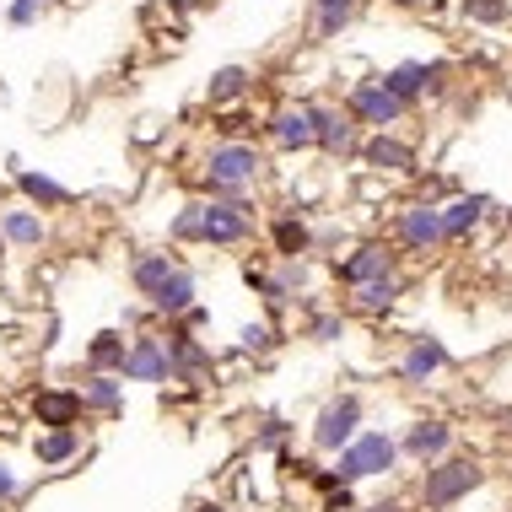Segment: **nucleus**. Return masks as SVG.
<instances>
[{"label": "nucleus", "instance_id": "obj_21", "mask_svg": "<svg viewBox=\"0 0 512 512\" xmlns=\"http://www.w3.org/2000/svg\"><path fill=\"white\" fill-rule=\"evenodd\" d=\"M265 238H270L275 259H313V221L302 211H281L265 227Z\"/></svg>", "mask_w": 512, "mask_h": 512}, {"label": "nucleus", "instance_id": "obj_1", "mask_svg": "<svg viewBox=\"0 0 512 512\" xmlns=\"http://www.w3.org/2000/svg\"><path fill=\"white\" fill-rule=\"evenodd\" d=\"M486 480H491L486 459H475V453L459 448L442 464H426L421 475H415V512H453L475 491H486Z\"/></svg>", "mask_w": 512, "mask_h": 512}, {"label": "nucleus", "instance_id": "obj_10", "mask_svg": "<svg viewBox=\"0 0 512 512\" xmlns=\"http://www.w3.org/2000/svg\"><path fill=\"white\" fill-rule=\"evenodd\" d=\"M448 453H459V426L448 415H415V421L399 426V459L426 469V464H442Z\"/></svg>", "mask_w": 512, "mask_h": 512}, {"label": "nucleus", "instance_id": "obj_39", "mask_svg": "<svg viewBox=\"0 0 512 512\" xmlns=\"http://www.w3.org/2000/svg\"><path fill=\"white\" fill-rule=\"evenodd\" d=\"M362 502H356V486H340V491H329V496H318V512H356Z\"/></svg>", "mask_w": 512, "mask_h": 512}, {"label": "nucleus", "instance_id": "obj_12", "mask_svg": "<svg viewBox=\"0 0 512 512\" xmlns=\"http://www.w3.org/2000/svg\"><path fill=\"white\" fill-rule=\"evenodd\" d=\"M124 383H151V389H168V383H173V356H168L162 329H141V335H130Z\"/></svg>", "mask_w": 512, "mask_h": 512}, {"label": "nucleus", "instance_id": "obj_5", "mask_svg": "<svg viewBox=\"0 0 512 512\" xmlns=\"http://www.w3.org/2000/svg\"><path fill=\"white\" fill-rule=\"evenodd\" d=\"M389 243L399 248V259H437L448 238H442V216L432 200H405L389 221Z\"/></svg>", "mask_w": 512, "mask_h": 512}, {"label": "nucleus", "instance_id": "obj_6", "mask_svg": "<svg viewBox=\"0 0 512 512\" xmlns=\"http://www.w3.org/2000/svg\"><path fill=\"white\" fill-rule=\"evenodd\" d=\"M259 238V200H205V248H221V254H232V248H248Z\"/></svg>", "mask_w": 512, "mask_h": 512}, {"label": "nucleus", "instance_id": "obj_23", "mask_svg": "<svg viewBox=\"0 0 512 512\" xmlns=\"http://www.w3.org/2000/svg\"><path fill=\"white\" fill-rule=\"evenodd\" d=\"M243 286L259 297V308H265V318H275V324H281V318L297 308V297L281 286V275H275V265H243Z\"/></svg>", "mask_w": 512, "mask_h": 512}, {"label": "nucleus", "instance_id": "obj_14", "mask_svg": "<svg viewBox=\"0 0 512 512\" xmlns=\"http://www.w3.org/2000/svg\"><path fill=\"white\" fill-rule=\"evenodd\" d=\"M265 141L286 157L297 151H318V130H313V103H281L275 114L265 119Z\"/></svg>", "mask_w": 512, "mask_h": 512}, {"label": "nucleus", "instance_id": "obj_17", "mask_svg": "<svg viewBox=\"0 0 512 512\" xmlns=\"http://www.w3.org/2000/svg\"><path fill=\"white\" fill-rule=\"evenodd\" d=\"M410 292V275L399 270V275H383V281H367V286H351L345 292V313H356V318H389L399 302H405Z\"/></svg>", "mask_w": 512, "mask_h": 512}, {"label": "nucleus", "instance_id": "obj_9", "mask_svg": "<svg viewBox=\"0 0 512 512\" xmlns=\"http://www.w3.org/2000/svg\"><path fill=\"white\" fill-rule=\"evenodd\" d=\"M453 367H459V362H453V351L437 335H410L405 345H399V356L389 362L399 389H432L442 372H453Z\"/></svg>", "mask_w": 512, "mask_h": 512}, {"label": "nucleus", "instance_id": "obj_8", "mask_svg": "<svg viewBox=\"0 0 512 512\" xmlns=\"http://www.w3.org/2000/svg\"><path fill=\"white\" fill-rule=\"evenodd\" d=\"M162 340H168V356H173V383L184 394H205L216 383V351L205 345L200 335H189L184 324H162Z\"/></svg>", "mask_w": 512, "mask_h": 512}, {"label": "nucleus", "instance_id": "obj_25", "mask_svg": "<svg viewBox=\"0 0 512 512\" xmlns=\"http://www.w3.org/2000/svg\"><path fill=\"white\" fill-rule=\"evenodd\" d=\"M76 394H81V405H87V415H124V378L119 372H81V383H76Z\"/></svg>", "mask_w": 512, "mask_h": 512}, {"label": "nucleus", "instance_id": "obj_34", "mask_svg": "<svg viewBox=\"0 0 512 512\" xmlns=\"http://www.w3.org/2000/svg\"><path fill=\"white\" fill-rule=\"evenodd\" d=\"M292 442H297V426L286 421V415H265V421L254 426V453H265V459H281Z\"/></svg>", "mask_w": 512, "mask_h": 512}, {"label": "nucleus", "instance_id": "obj_44", "mask_svg": "<svg viewBox=\"0 0 512 512\" xmlns=\"http://www.w3.org/2000/svg\"><path fill=\"white\" fill-rule=\"evenodd\" d=\"M195 512H232V507H221V502H200Z\"/></svg>", "mask_w": 512, "mask_h": 512}, {"label": "nucleus", "instance_id": "obj_37", "mask_svg": "<svg viewBox=\"0 0 512 512\" xmlns=\"http://www.w3.org/2000/svg\"><path fill=\"white\" fill-rule=\"evenodd\" d=\"M27 496V475L11 459H0V507H17Z\"/></svg>", "mask_w": 512, "mask_h": 512}, {"label": "nucleus", "instance_id": "obj_13", "mask_svg": "<svg viewBox=\"0 0 512 512\" xmlns=\"http://www.w3.org/2000/svg\"><path fill=\"white\" fill-rule=\"evenodd\" d=\"M345 108L356 114V124H362V130H394V124H405V114H410V108L399 103L378 76H372V81H356V87L345 92Z\"/></svg>", "mask_w": 512, "mask_h": 512}, {"label": "nucleus", "instance_id": "obj_2", "mask_svg": "<svg viewBox=\"0 0 512 512\" xmlns=\"http://www.w3.org/2000/svg\"><path fill=\"white\" fill-rule=\"evenodd\" d=\"M200 178H205V200H238L248 189H259L265 151L254 141H211L200 157Z\"/></svg>", "mask_w": 512, "mask_h": 512}, {"label": "nucleus", "instance_id": "obj_47", "mask_svg": "<svg viewBox=\"0 0 512 512\" xmlns=\"http://www.w3.org/2000/svg\"><path fill=\"white\" fill-rule=\"evenodd\" d=\"M173 6H195V0H173Z\"/></svg>", "mask_w": 512, "mask_h": 512}, {"label": "nucleus", "instance_id": "obj_43", "mask_svg": "<svg viewBox=\"0 0 512 512\" xmlns=\"http://www.w3.org/2000/svg\"><path fill=\"white\" fill-rule=\"evenodd\" d=\"M356 512H415V507L399 502V496H383V502H367V507H356Z\"/></svg>", "mask_w": 512, "mask_h": 512}, {"label": "nucleus", "instance_id": "obj_41", "mask_svg": "<svg viewBox=\"0 0 512 512\" xmlns=\"http://www.w3.org/2000/svg\"><path fill=\"white\" fill-rule=\"evenodd\" d=\"M173 324H184L189 335H205V329H211V308H205V302H195V308H189L184 318H173Z\"/></svg>", "mask_w": 512, "mask_h": 512}, {"label": "nucleus", "instance_id": "obj_42", "mask_svg": "<svg viewBox=\"0 0 512 512\" xmlns=\"http://www.w3.org/2000/svg\"><path fill=\"white\" fill-rule=\"evenodd\" d=\"M308 486H313L318 496H329V491H340V475H335V469H329V464H318L313 475H308Z\"/></svg>", "mask_w": 512, "mask_h": 512}, {"label": "nucleus", "instance_id": "obj_3", "mask_svg": "<svg viewBox=\"0 0 512 512\" xmlns=\"http://www.w3.org/2000/svg\"><path fill=\"white\" fill-rule=\"evenodd\" d=\"M362 426H367V399L356 389H340V394H329L324 405L313 410L308 448L318 453V459H335V453H345L356 437H362Z\"/></svg>", "mask_w": 512, "mask_h": 512}, {"label": "nucleus", "instance_id": "obj_33", "mask_svg": "<svg viewBox=\"0 0 512 512\" xmlns=\"http://www.w3.org/2000/svg\"><path fill=\"white\" fill-rule=\"evenodd\" d=\"M378 81H383V87H389L405 108H415V103L426 98V60H405V65H394V71H383Z\"/></svg>", "mask_w": 512, "mask_h": 512}, {"label": "nucleus", "instance_id": "obj_32", "mask_svg": "<svg viewBox=\"0 0 512 512\" xmlns=\"http://www.w3.org/2000/svg\"><path fill=\"white\" fill-rule=\"evenodd\" d=\"M302 335H308L313 345H340L345 335H351V313H345V308H308Z\"/></svg>", "mask_w": 512, "mask_h": 512}, {"label": "nucleus", "instance_id": "obj_11", "mask_svg": "<svg viewBox=\"0 0 512 512\" xmlns=\"http://www.w3.org/2000/svg\"><path fill=\"white\" fill-rule=\"evenodd\" d=\"M313 130H318V151L324 157H356L362 151V124H356V114L345 103H313Z\"/></svg>", "mask_w": 512, "mask_h": 512}, {"label": "nucleus", "instance_id": "obj_31", "mask_svg": "<svg viewBox=\"0 0 512 512\" xmlns=\"http://www.w3.org/2000/svg\"><path fill=\"white\" fill-rule=\"evenodd\" d=\"M168 243L173 248H205V200H184L168 221Z\"/></svg>", "mask_w": 512, "mask_h": 512}, {"label": "nucleus", "instance_id": "obj_26", "mask_svg": "<svg viewBox=\"0 0 512 512\" xmlns=\"http://www.w3.org/2000/svg\"><path fill=\"white\" fill-rule=\"evenodd\" d=\"M124 362H130V335L124 329H98L81 351V372H119L124 378Z\"/></svg>", "mask_w": 512, "mask_h": 512}, {"label": "nucleus", "instance_id": "obj_45", "mask_svg": "<svg viewBox=\"0 0 512 512\" xmlns=\"http://www.w3.org/2000/svg\"><path fill=\"white\" fill-rule=\"evenodd\" d=\"M394 6H405V11H410V6H426V0H394Z\"/></svg>", "mask_w": 512, "mask_h": 512}, {"label": "nucleus", "instance_id": "obj_27", "mask_svg": "<svg viewBox=\"0 0 512 512\" xmlns=\"http://www.w3.org/2000/svg\"><path fill=\"white\" fill-rule=\"evenodd\" d=\"M81 415H87V405H81L76 389H38L33 394L38 432H44V426H81Z\"/></svg>", "mask_w": 512, "mask_h": 512}, {"label": "nucleus", "instance_id": "obj_24", "mask_svg": "<svg viewBox=\"0 0 512 512\" xmlns=\"http://www.w3.org/2000/svg\"><path fill=\"white\" fill-rule=\"evenodd\" d=\"M286 345V329L275 324V318H248V324H238V340H232V356H243V362H265V356H275Z\"/></svg>", "mask_w": 512, "mask_h": 512}, {"label": "nucleus", "instance_id": "obj_16", "mask_svg": "<svg viewBox=\"0 0 512 512\" xmlns=\"http://www.w3.org/2000/svg\"><path fill=\"white\" fill-rule=\"evenodd\" d=\"M496 211L491 195H480V189H459L453 200H442L437 205V216H442V238L448 243H469L480 227H486V216Z\"/></svg>", "mask_w": 512, "mask_h": 512}, {"label": "nucleus", "instance_id": "obj_30", "mask_svg": "<svg viewBox=\"0 0 512 512\" xmlns=\"http://www.w3.org/2000/svg\"><path fill=\"white\" fill-rule=\"evenodd\" d=\"M308 11H313V38H340L356 22L362 0H308Z\"/></svg>", "mask_w": 512, "mask_h": 512}, {"label": "nucleus", "instance_id": "obj_46", "mask_svg": "<svg viewBox=\"0 0 512 512\" xmlns=\"http://www.w3.org/2000/svg\"><path fill=\"white\" fill-rule=\"evenodd\" d=\"M6 248H11V243H6V238H0V265H6Z\"/></svg>", "mask_w": 512, "mask_h": 512}, {"label": "nucleus", "instance_id": "obj_22", "mask_svg": "<svg viewBox=\"0 0 512 512\" xmlns=\"http://www.w3.org/2000/svg\"><path fill=\"white\" fill-rule=\"evenodd\" d=\"M195 302H200V270L195 265H178L173 281L151 297V313H157V324H173V318H184Z\"/></svg>", "mask_w": 512, "mask_h": 512}, {"label": "nucleus", "instance_id": "obj_15", "mask_svg": "<svg viewBox=\"0 0 512 512\" xmlns=\"http://www.w3.org/2000/svg\"><path fill=\"white\" fill-rule=\"evenodd\" d=\"M356 157H362V168L378 173V178H410L415 173V146L394 130H367V141Z\"/></svg>", "mask_w": 512, "mask_h": 512}, {"label": "nucleus", "instance_id": "obj_35", "mask_svg": "<svg viewBox=\"0 0 512 512\" xmlns=\"http://www.w3.org/2000/svg\"><path fill=\"white\" fill-rule=\"evenodd\" d=\"M275 275H281V286H286L297 302L313 292V259H275Z\"/></svg>", "mask_w": 512, "mask_h": 512}, {"label": "nucleus", "instance_id": "obj_29", "mask_svg": "<svg viewBox=\"0 0 512 512\" xmlns=\"http://www.w3.org/2000/svg\"><path fill=\"white\" fill-rule=\"evenodd\" d=\"M248 92H254V71H248V65H221V71H211V81H205V103L211 108H232V103H243Z\"/></svg>", "mask_w": 512, "mask_h": 512}, {"label": "nucleus", "instance_id": "obj_19", "mask_svg": "<svg viewBox=\"0 0 512 512\" xmlns=\"http://www.w3.org/2000/svg\"><path fill=\"white\" fill-rule=\"evenodd\" d=\"M178 265H184V254H173V248H141V254H130V286H135V297L151 302L178 275Z\"/></svg>", "mask_w": 512, "mask_h": 512}, {"label": "nucleus", "instance_id": "obj_40", "mask_svg": "<svg viewBox=\"0 0 512 512\" xmlns=\"http://www.w3.org/2000/svg\"><path fill=\"white\" fill-rule=\"evenodd\" d=\"M38 11H44V0H11V6H6V22H11V27H33Z\"/></svg>", "mask_w": 512, "mask_h": 512}, {"label": "nucleus", "instance_id": "obj_38", "mask_svg": "<svg viewBox=\"0 0 512 512\" xmlns=\"http://www.w3.org/2000/svg\"><path fill=\"white\" fill-rule=\"evenodd\" d=\"M151 324H157L151 302H135V308H124V318H119V329H124V335H141V329H151Z\"/></svg>", "mask_w": 512, "mask_h": 512}, {"label": "nucleus", "instance_id": "obj_18", "mask_svg": "<svg viewBox=\"0 0 512 512\" xmlns=\"http://www.w3.org/2000/svg\"><path fill=\"white\" fill-rule=\"evenodd\" d=\"M81 453H87V432H81V426H44V432H33V459H38V469H49V475L71 469Z\"/></svg>", "mask_w": 512, "mask_h": 512}, {"label": "nucleus", "instance_id": "obj_7", "mask_svg": "<svg viewBox=\"0 0 512 512\" xmlns=\"http://www.w3.org/2000/svg\"><path fill=\"white\" fill-rule=\"evenodd\" d=\"M405 270V259H399V248L389 238H367V243H351L345 254L329 259V275L351 292V286H367V281H383V275H399Z\"/></svg>", "mask_w": 512, "mask_h": 512}, {"label": "nucleus", "instance_id": "obj_20", "mask_svg": "<svg viewBox=\"0 0 512 512\" xmlns=\"http://www.w3.org/2000/svg\"><path fill=\"white\" fill-rule=\"evenodd\" d=\"M0 238L11 248H22V254H38V248H49V216L33 211V205H6L0 211Z\"/></svg>", "mask_w": 512, "mask_h": 512}, {"label": "nucleus", "instance_id": "obj_4", "mask_svg": "<svg viewBox=\"0 0 512 512\" xmlns=\"http://www.w3.org/2000/svg\"><path fill=\"white\" fill-rule=\"evenodd\" d=\"M399 464H405V459H399V432H389V426H362V437H356L345 453H335V459H329V469L340 475V486L389 480Z\"/></svg>", "mask_w": 512, "mask_h": 512}, {"label": "nucleus", "instance_id": "obj_28", "mask_svg": "<svg viewBox=\"0 0 512 512\" xmlns=\"http://www.w3.org/2000/svg\"><path fill=\"white\" fill-rule=\"evenodd\" d=\"M17 195L33 205V211H65V205H71L76 195L71 189L60 184V178H49V173H33V168H17Z\"/></svg>", "mask_w": 512, "mask_h": 512}, {"label": "nucleus", "instance_id": "obj_36", "mask_svg": "<svg viewBox=\"0 0 512 512\" xmlns=\"http://www.w3.org/2000/svg\"><path fill=\"white\" fill-rule=\"evenodd\" d=\"M459 11H464V22H475V27H502L512 17L507 0H459Z\"/></svg>", "mask_w": 512, "mask_h": 512}, {"label": "nucleus", "instance_id": "obj_48", "mask_svg": "<svg viewBox=\"0 0 512 512\" xmlns=\"http://www.w3.org/2000/svg\"><path fill=\"white\" fill-rule=\"evenodd\" d=\"M44 6H49V0H44Z\"/></svg>", "mask_w": 512, "mask_h": 512}]
</instances>
